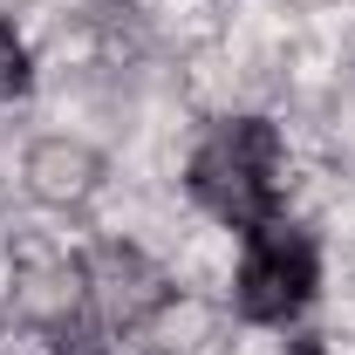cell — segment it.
I'll return each instance as SVG.
<instances>
[{"label":"cell","mask_w":355,"mask_h":355,"mask_svg":"<svg viewBox=\"0 0 355 355\" xmlns=\"http://www.w3.org/2000/svg\"><path fill=\"white\" fill-rule=\"evenodd\" d=\"M280 164H287V144L266 116H219L184 164V191L246 239L253 225L280 219Z\"/></svg>","instance_id":"cell-1"},{"label":"cell","mask_w":355,"mask_h":355,"mask_svg":"<svg viewBox=\"0 0 355 355\" xmlns=\"http://www.w3.org/2000/svg\"><path fill=\"white\" fill-rule=\"evenodd\" d=\"M321 287V239L294 219H266L246 232L239 246V273H232V308L253 328H287L301 321Z\"/></svg>","instance_id":"cell-2"},{"label":"cell","mask_w":355,"mask_h":355,"mask_svg":"<svg viewBox=\"0 0 355 355\" xmlns=\"http://www.w3.org/2000/svg\"><path fill=\"white\" fill-rule=\"evenodd\" d=\"M76 266H83V301H89L96 328L110 342L116 335H137L144 321H157L164 301H171V273L150 260L144 246H130V239H103Z\"/></svg>","instance_id":"cell-3"},{"label":"cell","mask_w":355,"mask_h":355,"mask_svg":"<svg viewBox=\"0 0 355 355\" xmlns=\"http://www.w3.org/2000/svg\"><path fill=\"white\" fill-rule=\"evenodd\" d=\"M96 178H103V157L76 137H42L28 150V191L42 205H83L96 191Z\"/></svg>","instance_id":"cell-4"},{"label":"cell","mask_w":355,"mask_h":355,"mask_svg":"<svg viewBox=\"0 0 355 355\" xmlns=\"http://www.w3.org/2000/svg\"><path fill=\"white\" fill-rule=\"evenodd\" d=\"M35 89V62H28V42L0 21V103H14V96H28Z\"/></svg>","instance_id":"cell-5"},{"label":"cell","mask_w":355,"mask_h":355,"mask_svg":"<svg viewBox=\"0 0 355 355\" xmlns=\"http://www.w3.org/2000/svg\"><path fill=\"white\" fill-rule=\"evenodd\" d=\"M287 355H328V349H321V342H294Z\"/></svg>","instance_id":"cell-6"}]
</instances>
